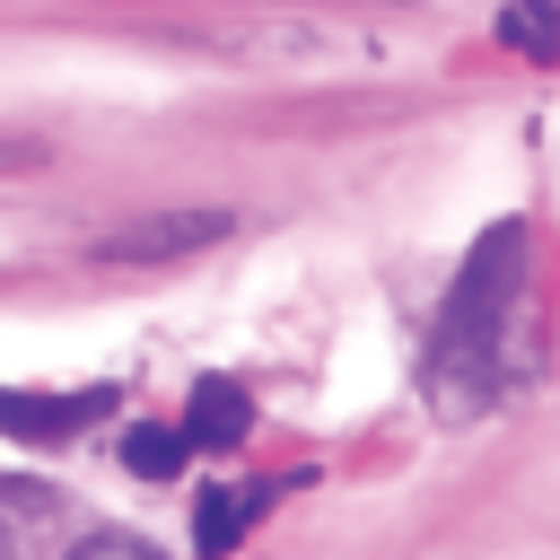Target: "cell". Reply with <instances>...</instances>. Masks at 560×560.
Masks as SVG:
<instances>
[{"instance_id": "cell-2", "label": "cell", "mask_w": 560, "mask_h": 560, "mask_svg": "<svg viewBox=\"0 0 560 560\" xmlns=\"http://www.w3.org/2000/svg\"><path fill=\"white\" fill-rule=\"evenodd\" d=\"M228 236H236V210L228 201H175V210H140V219L105 228L88 254L114 262V271H158V262H192V254H210Z\"/></svg>"}, {"instance_id": "cell-9", "label": "cell", "mask_w": 560, "mask_h": 560, "mask_svg": "<svg viewBox=\"0 0 560 560\" xmlns=\"http://www.w3.org/2000/svg\"><path fill=\"white\" fill-rule=\"evenodd\" d=\"M0 560H18V542H9V525H0Z\"/></svg>"}, {"instance_id": "cell-3", "label": "cell", "mask_w": 560, "mask_h": 560, "mask_svg": "<svg viewBox=\"0 0 560 560\" xmlns=\"http://www.w3.org/2000/svg\"><path fill=\"white\" fill-rule=\"evenodd\" d=\"M122 394L114 385H79V394H35V385H0V438L18 446H70L88 420H114Z\"/></svg>"}, {"instance_id": "cell-4", "label": "cell", "mask_w": 560, "mask_h": 560, "mask_svg": "<svg viewBox=\"0 0 560 560\" xmlns=\"http://www.w3.org/2000/svg\"><path fill=\"white\" fill-rule=\"evenodd\" d=\"M280 490H298V481H210V490L192 499V551H201V560H228V551L262 525V508H271Z\"/></svg>"}, {"instance_id": "cell-6", "label": "cell", "mask_w": 560, "mask_h": 560, "mask_svg": "<svg viewBox=\"0 0 560 560\" xmlns=\"http://www.w3.org/2000/svg\"><path fill=\"white\" fill-rule=\"evenodd\" d=\"M184 455H192L184 420H131V429H122V464H131L140 481H175Z\"/></svg>"}, {"instance_id": "cell-1", "label": "cell", "mask_w": 560, "mask_h": 560, "mask_svg": "<svg viewBox=\"0 0 560 560\" xmlns=\"http://www.w3.org/2000/svg\"><path fill=\"white\" fill-rule=\"evenodd\" d=\"M516 280H525V228L499 219L472 236L455 289H446V315H438V341H429V394L472 411L490 402V376H499V341H508V315H516Z\"/></svg>"}, {"instance_id": "cell-7", "label": "cell", "mask_w": 560, "mask_h": 560, "mask_svg": "<svg viewBox=\"0 0 560 560\" xmlns=\"http://www.w3.org/2000/svg\"><path fill=\"white\" fill-rule=\"evenodd\" d=\"M499 44L525 61H560V9L551 0H508L499 9Z\"/></svg>"}, {"instance_id": "cell-5", "label": "cell", "mask_w": 560, "mask_h": 560, "mask_svg": "<svg viewBox=\"0 0 560 560\" xmlns=\"http://www.w3.org/2000/svg\"><path fill=\"white\" fill-rule=\"evenodd\" d=\"M184 438L210 446V455L245 446V438H254V394H245L236 376H201V385L184 394Z\"/></svg>"}, {"instance_id": "cell-8", "label": "cell", "mask_w": 560, "mask_h": 560, "mask_svg": "<svg viewBox=\"0 0 560 560\" xmlns=\"http://www.w3.org/2000/svg\"><path fill=\"white\" fill-rule=\"evenodd\" d=\"M61 560H166L158 542H140V534H79Z\"/></svg>"}]
</instances>
